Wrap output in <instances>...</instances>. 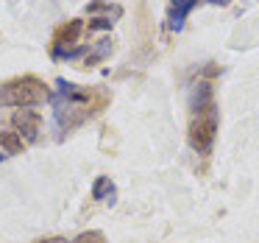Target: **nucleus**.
<instances>
[{
  "instance_id": "1",
  "label": "nucleus",
  "mask_w": 259,
  "mask_h": 243,
  "mask_svg": "<svg viewBox=\"0 0 259 243\" xmlns=\"http://www.w3.org/2000/svg\"><path fill=\"white\" fill-rule=\"evenodd\" d=\"M56 87H59V95H56V101H53V107H56V120L64 129L81 123V120H87L95 112V109L90 107V98H92L90 90H78L75 84H70V81H64V79H59Z\"/></svg>"
},
{
  "instance_id": "2",
  "label": "nucleus",
  "mask_w": 259,
  "mask_h": 243,
  "mask_svg": "<svg viewBox=\"0 0 259 243\" xmlns=\"http://www.w3.org/2000/svg\"><path fill=\"white\" fill-rule=\"evenodd\" d=\"M51 87H45V81H39L36 76H20V79L3 81L0 84V107H36V103L48 101Z\"/></svg>"
},
{
  "instance_id": "3",
  "label": "nucleus",
  "mask_w": 259,
  "mask_h": 243,
  "mask_svg": "<svg viewBox=\"0 0 259 243\" xmlns=\"http://www.w3.org/2000/svg\"><path fill=\"white\" fill-rule=\"evenodd\" d=\"M214 137H218V107L212 103V107L195 112L190 131H187V140L198 154H209L214 146Z\"/></svg>"
},
{
  "instance_id": "4",
  "label": "nucleus",
  "mask_w": 259,
  "mask_h": 243,
  "mask_svg": "<svg viewBox=\"0 0 259 243\" xmlns=\"http://www.w3.org/2000/svg\"><path fill=\"white\" fill-rule=\"evenodd\" d=\"M12 123H14V129H17V134H23V140H28V143L39 140L42 118H39L36 109H20V112H14Z\"/></svg>"
},
{
  "instance_id": "5",
  "label": "nucleus",
  "mask_w": 259,
  "mask_h": 243,
  "mask_svg": "<svg viewBox=\"0 0 259 243\" xmlns=\"http://www.w3.org/2000/svg\"><path fill=\"white\" fill-rule=\"evenodd\" d=\"M81 31H84V23H81V20H70L64 28H59V34L53 37L51 56H53V59H62L64 53L70 51V45H73V42L81 37Z\"/></svg>"
},
{
  "instance_id": "6",
  "label": "nucleus",
  "mask_w": 259,
  "mask_h": 243,
  "mask_svg": "<svg viewBox=\"0 0 259 243\" xmlns=\"http://www.w3.org/2000/svg\"><path fill=\"white\" fill-rule=\"evenodd\" d=\"M198 6V0H170V9H167V28L170 31H181L184 28V20L192 9Z\"/></svg>"
},
{
  "instance_id": "7",
  "label": "nucleus",
  "mask_w": 259,
  "mask_h": 243,
  "mask_svg": "<svg viewBox=\"0 0 259 243\" xmlns=\"http://www.w3.org/2000/svg\"><path fill=\"white\" fill-rule=\"evenodd\" d=\"M212 84L209 81H198L195 84V90H192V101H190V107H192V112H201V109H206V107H212Z\"/></svg>"
},
{
  "instance_id": "8",
  "label": "nucleus",
  "mask_w": 259,
  "mask_h": 243,
  "mask_svg": "<svg viewBox=\"0 0 259 243\" xmlns=\"http://www.w3.org/2000/svg\"><path fill=\"white\" fill-rule=\"evenodd\" d=\"M0 148H3V154H23L25 143L23 137L17 134V131H0Z\"/></svg>"
},
{
  "instance_id": "9",
  "label": "nucleus",
  "mask_w": 259,
  "mask_h": 243,
  "mask_svg": "<svg viewBox=\"0 0 259 243\" xmlns=\"http://www.w3.org/2000/svg\"><path fill=\"white\" fill-rule=\"evenodd\" d=\"M106 193H109V196H114V185L109 182V176H98L95 185H92V198H95V201H103Z\"/></svg>"
},
{
  "instance_id": "10",
  "label": "nucleus",
  "mask_w": 259,
  "mask_h": 243,
  "mask_svg": "<svg viewBox=\"0 0 259 243\" xmlns=\"http://www.w3.org/2000/svg\"><path fill=\"white\" fill-rule=\"evenodd\" d=\"M112 40H98V45L92 48V53L90 56H87V64H95L98 59H103V56H109V53H112Z\"/></svg>"
},
{
  "instance_id": "11",
  "label": "nucleus",
  "mask_w": 259,
  "mask_h": 243,
  "mask_svg": "<svg viewBox=\"0 0 259 243\" xmlns=\"http://www.w3.org/2000/svg\"><path fill=\"white\" fill-rule=\"evenodd\" d=\"M73 243H106V237H103V232L90 229V232H81V235L75 237Z\"/></svg>"
},
{
  "instance_id": "12",
  "label": "nucleus",
  "mask_w": 259,
  "mask_h": 243,
  "mask_svg": "<svg viewBox=\"0 0 259 243\" xmlns=\"http://www.w3.org/2000/svg\"><path fill=\"white\" fill-rule=\"evenodd\" d=\"M112 23L114 20H109V17H98V20L90 23V28H112Z\"/></svg>"
},
{
  "instance_id": "13",
  "label": "nucleus",
  "mask_w": 259,
  "mask_h": 243,
  "mask_svg": "<svg viewBox=\"0 0 259 243\" xmlns=\"http://www.w3.org/2000/svg\"><path fill=\"white\" fill-rule=\"evenodd\" d=\"M36 243H67L64 237H42V240H36Z\"/></svg>"
},
{
  "instance_id": "14",
  "label": "nucleus",
  "mask_w": 259,
  "mask_h": 243,
  "mask_svg": "<svg viewBox=\"0 0 259 243\" xmlns=\"http://www.w3.org/2000/svg\"><path fill=\"white\" fill-rule=\"evenodd\" d=\"M209 3H212V6H229L231 0H209Z\"/></svg>"
},
{
  "instance_id": "15",
  "label": "nucleus",
  "mask_w": 259,
  "mask_h": 243,
  "mask_svg": "<svg viewBox=\"0 0 259 243\" xmlns=\"http://www.w3.org/2000/svg\"><path fill=\"white\" fill-rule=\"evenodd\" d=\"M0 159H6V154H0Z\"/></svg>"
}]
</instances>
